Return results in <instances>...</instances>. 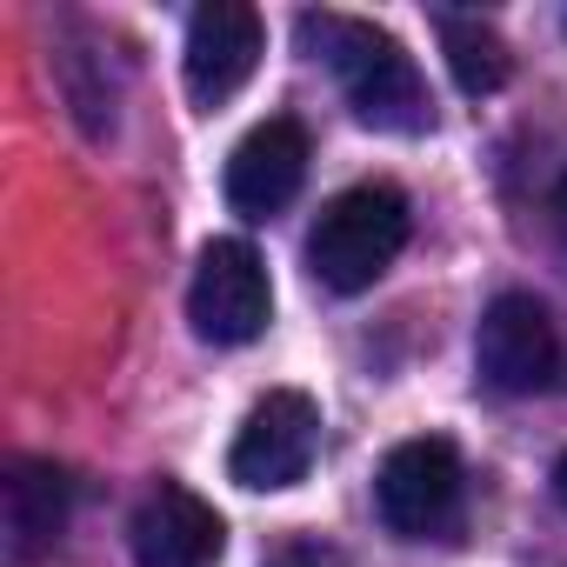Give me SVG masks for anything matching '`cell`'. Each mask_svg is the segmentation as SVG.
Listing matches in <instances>:
<instances>
[{"instance_id": "1", "label": "cell", "mask_w": 567, "mask_h": 567, "mask_svg": "<svg viewBox=\"0 0 567 567\" xmlns=\"http://www.w3.org/2000/svg\"><path fill=\"white\" fill-rule=\"evenodd\" d=\"M295 34L341 81V94H348L361 127H381V134H427L434 127L427 81H421L414 54L388 28L354 21V14H301Z\"/></svg>"}, {"instance_id": "2", "label": "cell", "mask_w": 567, "mask_h": 567, "mask_svg": "<svg viewBox=\"0 0 567 567\" xmlns=\"http://www.w3.org/2000/svg\"><path fill=\"white\" fill-rule=\"evenodd\" d=\"M408 247V194L394 181H361L334 194L308 234V267L328 295H368Z\"/></svg>"}, {"instance_id": "3", "label": "cell", "mask_w": 567, "mask_h": 567, "mask_svg": "<svg viewBox=\"0 0 567 567\" xmlns=\"http://www.w3.org/2000/svg\"><path fill=\"white\" fill-rule=\"evenodd\" d=\"M187 321L207 348H247L274 321V280L254 240L220 234L194 260V288H187Z\"/></svg>"}, {"instance_id": "4", "label": "cell", "mask_w": 567, "mask_h": 567, "mask_svg": "<svg viewBox=\"0 0 567 567\" xmlns=\"http://www.w3.org/2000/svg\"><path fill=\"white\" fill-rule=\"evenodd\" d=\"M461 447L447 434H414L401 447H388L381 474H374V507L388 520V534L401 540H434L461 520Z\"/></svg>"}, {"instance_id": "5", "label": "cell", "mask_w": 567, "mask_h": 567, "mask_svg": "<svg viewBox=\"0 0 567 567\" xmlns=\"http://www.w3.org/2000/svg\"><path fill=\"white\" fill-rule=\"evenodd\" d=\"M315 447H321V408L301 388H274L247 408V421L234 434V454H227V474L247 494H280V487L308 481Z\"/></svg>"}, {"instance_id": "6", "label": "cell", "mask_w": 567, "mask_h": 567, "mask_svg": "<svg viewBox=\"0 0 567 567\" xmlns=\"http://www.w3.org/2000/svg\"><path fill=\"white\" fill-rule=\"evenodd\" d=\"M474 368L494 394H540L560 374V334L534 295H494L474 328Z\"/></svg>"}, {"instance_id": "7", "label": "cell", "mask_w": 567, "mask_h": 567, "mask_svg": "<svg viewBox=\"0 0 567 567\" xmlns=\"http://www.w3.org/2000/svg\"><path fill=\"white\" fill-rule=\"evenodd\" d=\"M260 48H267V34H260V14L247 0H207V8H194L187 14V48H181V74H187L194 107H207V114L227 107L254 81Z\"/></svg>"}, {"instance_id": "8", "label": "cell", "mask_w": 567, "mask_h": 567, "mask_svg": "<svg viewBox=\"0 0 567 567\" xmlns=\"http://www.w3.org/2000/svg\"><path fill=\"white\" fill-rule=\"evenodd\" d=\"M134 567H214L227 547V520L181 481H154L127 514Z\"/></svg>"}, {"instance_id": "9", "label": "cell", "mask_w": 567, "mask_h": 567, "mask_svg": "<svg viewBox=\"0 0 567 567\" xmlns=\"http://www.w3.org/2000/svg\"><path fill=\"white\" fill-rule=\"evenodd\" d=\"M308 181V127L288 121V114H274L260 121L234 154H227V207L240 220H267L280 214Z\"/></svg>"}, {"instance_id": "10", "label": "cell", "mask_w": 567, "mask_h": 567, "mask_svg": "<svg viewBox=\"0 0 567 567\" xmlns=\"http://www.w3.org/2000/svg\"><path fill=\"white\" fill-rule=\"evenodd\" d=\"M68 507H74V481L54 461H14L8 481H0V527H8V554L14 560L48 554L61 540V527H68Z\"/></svg>"}, {"instance_id": "11", "label": "cell", "mask_w": 567, "mask_h": 567, "mask_svg": "<svg viewBox=\"0 0 567 567\" xmlns=\"http://www.w3.org/2000/svg\"><path fill=\"white\" fill-rule=\"evenodd\" d=\"M441 54H447V74L461 94H501L507 74H514V48L481 21V14H441Z\"/></svg>"}, {"instance_id": "12", "label": "cell", "mask_w": 567, "mask_h": 567, "mask_svg": "<svg viewBox=\"0 0 567 567\" xmlns=\"http://www.w3.org/2000/svg\"><path fill=\"white\" fill-rule=\"evenodd\" d=\"M267 567H341V554L301 534V540H288V547H280V554H267Z\"/></svg>"}, {"instance_id": "13", "label": "cell", "mask_w": 567, "mask_h": 567, "mask_svg": "<svg viewBox=\"0 0 567 567\" xmlns=\"http://www.w3.org/2000/svg\"><path fill=\"white\" fill-rule=\"evenodd\" d=\"M554 234H560V247H567V181L554 187Z\"/></svg>"}, {"instance_id": "14", "label": "cell", "mask_w": 567, "mask_h": 567, "mask_svg": "<svg viewBox=\"0 0 567 567\" xmlns=\"http://www.w3.org/2000/svg\"><path fill=\"white\" fill-rule=\"evenodd\" d=\"M554 501H560V507H567V454H560V461H554Z\"/></svg>"}]
</instances>
